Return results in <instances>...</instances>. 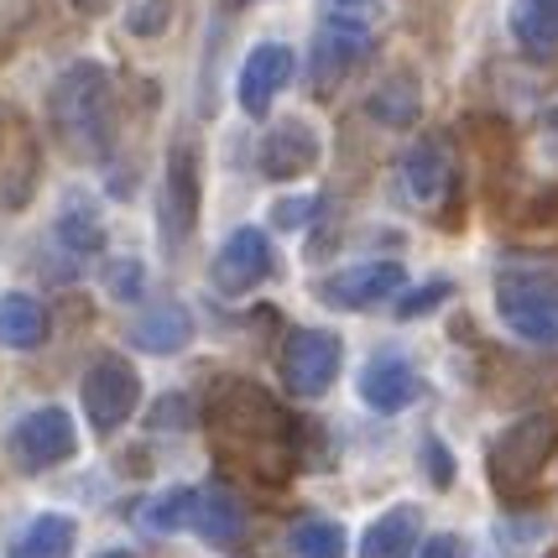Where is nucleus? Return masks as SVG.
I'll list each match as a JSON object with an SVG mask.
<instances>
[{"label": "nucleus", "mask_w": 558, "mask_h": 558, "mask_svg": "<svg viewBox=\"0 0 558 558\" xmlns=\"http://www.w3.org/2000/svg\"><path fill=\"white\" fill-rule=\"evenodd\" d=\"M209 444L230 470H241L262 486H288L298 470V423L267 387L245 376H219L209 387Z\"/></svg>", "instance_id": "obj_1"}, {"label": "nucleus", "mask_w": 558, "mask_h": 558, "mask_svg": "<svg viewBox=\"0 0 558 558\" xmlns=\"http://www.w3.org/2000/svg\"><path fill=\"white\" fill-rule=\"evenodd\" d=\"M116 121H121V99H116V78L105 63L78 58L52 78L48 89V125L52 142L78 162H95L116 146Z\"/></svg>", "instance_id": "obj_2"}, {"label": "nucleus", "mask_w": 558, "mask_h": 558, "mask_svg": "<svg viewBox=\"0 0 558 558\" xmlns=\"http://www.w3.org/2000/svg\"><path fill=\"white\" fill-rule=\"evenodd\" d=\"M558 449V417L554 413H527L507 423L501 434L490 438L486 449V475L501 501H527L543 481V470Z\"/></svg>", "instance_id": "obj_3"}, {"label": "nucleus", "mask_w": 558, "mask_h": 558, "mask_svg": "<svg viewBox=\"0 0 558 558\" xmlns=\"http://www.w3.org/2000/svg\"><path fill=\"white\" fill-rule=\"evenodd\" d=\"M496 314L533 350H558V282L537 267H511L496 277Z\"/></svg>", "instance_id": "obj_4"}, {"label": "nucleus", "mask_w": 558, "mask_h": 558, "mask_svg": "<svg viewBox=\"0 0 558 558\" xmlns=\"http://www.w3.org/2000/svg\"><path fill=\"white\" fill-rule=\"evenodd\" d=\"M78 402H84L89 428L99 438H110L142 408V371L125 361V355H99V361H89L84 381H78Z\"/></svg>", "instance_id": "obj_5"}, {"label": "nucleus", "mask_w": 558, "mask_h": 558, "mask_svg": "<svg viewBox=\"0 0 558 558\" xmlns=\"http://www.w3.org/2000/svg\"><path fill=\"white\" fill-rule=\"evenodd\" d=\"M198 215H204V162H198L194 142H172L168 162H162V245L194 241Z\"/></svg>", "instance_id": "obj_6"}, {"label": "nucleus", "mask_w": 558, "mask_h": 558, "mask_svg": "<svg viewBox=\"0 0 558 558\" xmlns=\"http://www.w3.org/2000/svg\"><path fill=\"white\" fill-rule=\"evenodd\" d=\"M340 361H344V344L335 340L329 329H292L288 344H282V355H277V371H282V381H288L292 397L318 402L324 391L335 387Z\"/></svg>", "instance_id": "obj_7"}, {"label": "nucleus", "mask_w": 558, "mask_h": 558, "mask_svg": "<svg viewBox=\"0 0 558 558\" xmlns=\"http://www.w3.org/2000/svg\"><path fill=\"white\" fill-rule=\"evenodd\" d=\"M78 454V428L63 408H32V413L11 428V460L26 475H43L52 464H63Z\"/></svg>", "instance_id": "obj_8"}, {"label": "nucleus", "mask_w": 558, "mask_h": 558, "mask_svg": "<svg viewBox=\"0 0 558 558\" xmlns=\"http://www.w3.org/2000/svg\"><path fill=\"white\" fill-rule=\"evenodd\" d=\"M371 52V32L355 16H329L314 32V48H308V78H314L318 95H335L350 73L365 63Z\"/></svg>", "instance_id": "obj_9"}, {"label": "nucleus", "mask_w": 558, "mask_h": 558, "mask_svg": "<svg viewBox=\"0 0 558 558\" xmlns=\"http://www.w3.org/2000/svg\"><path fill=\"white\" fill-rule=\"evenodd\" d=\"M402 288H408L402 262H361V267H344L335 277H324L314 292H318V303H329L340 314H371V308L391 303Z\"/></svg>", "instance_id": "obj_10"}, {"label": "nucleus", "mask_w": 558, "mask_h": 558, "mask_svg": "<svg viewBox=\"0 0 558 558\" xmlns=\"http://www.w3.org/2000/svg\"><path fill=\"white\" fill-rule=\"evenodd\" d=\"M271 267H277V256H271L267 230L241 225V230H230V235H225V245L215 251V267H209V277H215V288L225 292V298H245V292H256L262 282H267Z\"/></svg>", "instance_id": "obj_11"}, {"label": "nucleus", "mask_w": 558, "mask_h": 558, "mask_svg": "<svg viewBox=\"0 0 558 558\" xmlns=\"http://www.w3.org/2000/svg\"><path fill=\"white\" fill-rule=\"evenodd\" d=\"M324 162V136L308 121H277L256 146V168L271 183H292V178H308Z\"/></svg>", "instance_id": "obj_12"}, {"label": "nucleus", "mask_w": 558, "mask_h": 558, "mask_svg": "<svg viewBox=\"0 0 558 558\" xmlns=\"http://www.w3.org/2000/svg\"><path fill=\"white\" fill-rule=\"evenodd\" d=\"M292 69H298V58H292L288 43H256L245 52L241 73H235V99H241V110L251 121H262L271 110V99L288 89Z\"/></svg>", "instance_id": "obj_13"}, {"label": "nucleus", "mask_w": 558, "mask_h": 558, "mask_svg": "<svg viewBox=\"0 0 558 558\" xmlns=\"http://www.w3.org/2000/svg\"><path fill=\"white\" fill-rule=\"evenodd\" d=\"M402 194L417 209H438L454 194V151L444 136H417L402 157Z\"/></svg>", "instance_id": "obj_14"}, {"label": "nucleus", "mask_w": 558, "mask_h": 558, "mask_svg": "<svg viewBox=\"0 0 558 558\" xmlns=\"http://www.w3.org/2000/svg\"><path fill=\"white\" fill-rule=\"evenodd\" d=\"M355 387H361V402L371 413H402V408H413L417 397H423V376L413 371L408 355L387 350V355H371L365 361Z\"/></svg>", "instance_id": "obj_15"}, {"label": "nucleus", "mask_w": 558, "mask_h": 558, "mask_svg": "<svg viewBox=\"0 0 558 558\" xmlns=\"http://www.w3.org/2000/svg\"><path fill=\"white\" fill-rule=\"evenodd\" d=\"M423 543V507L397 501L391 511H381L361 537V558H413V548Z\"/></svg>", "instance_id": "obj_16"}, {"label": "nucleus", "mask_w": 558, "mask_h": 558, "mask_svg": "<svg viewBox=\"0 0 558 558\" xmlns=\"http://www.w3.org/2000/svg\"><path fill=\"white\" fill-rule=\"evenodd\" d=\"M131 340H136V350H146V355H178V350H189V340H194V314H189L178 298H162V303H151V308L136 318Z\"/></svg>", "instance_id": "obj_17"}, {"label": "nucleus", "mask_w": 558, "mask_h": 558, "mask_svg": "<svg viewBox=\"0 0 558 558\" xmlns=\"http://www.w3.org/2000/svg\"><path fill=\"white\" fill-rule=\"evenodd\" d=\"M189 533H198L204 543H215V548H235L245 537V507L225 486H198Z\"/></svg>", "instance_id": "obj_18"}, {"label": "nucleus", "mask_w": 558, "mask_h": 558, "mask_svg": "<svg viewBox=\"0 0 558 558\" xmlns=\"http://www.w3.org/2000/svg\"><path fill=\"white\" fill-rule=\"evenodd\" d=\"M73 543H78V522H73V517H63V511H37L22 533H16L11 558H73Z\"/></svg>", "instance_id": "obj_19"}, {"label": "nucleus", "mask_w": 558, "mask_h": 558, "mask_svg": "<svg viewBox=\"0 0 558 558\" xmlns=\"http://www.w3.org/2000/svg\"><path fill=\"white\" fill-rule=\"evenodd\" d=\"M48 340V308L32 292L0 298V350H37Z\"/></svg>", "instance_id": "obj_20"}, {"label": "nucleus", "mask_w": 558, "mask_h": 558, "mask_svg": "<svg viewBox=\"0 0 558 558\" xmlns=\"http://www.w3.org/2000/svg\"><path fill=\"white\" fill-rule=\"evenodd\" d=\"M52 230H58V241L69 245L73 256H99L105 251V215L84 194H69V204H63V215H58Z\"/></svg>", "instance_id": "obj_21"}, {"label": "nucleus", "mask_w": 558, "mask_h": 558, "mask_svg": "<svg viewBox=\"0 0 558 558\" xmlns=\"http://www.w3.org/2000/svg\"><path fill=\"white\" fill-rule=\"evenodd\" d=\"M511 37L527 52L548 58L558 48V0H517L511 5Z\"/></svg>", "instance_id": "obj_22"}, {"label": "nucleus", "mask_w": 558, "mask_h": 558, "mask_svg": "<svg viewBox=\"0 0 558 558\" xmlns=\"http://www.w3.org/2000/svg\"><path fill=\"white\" fill-rule=\"evenodd\" d=\"M194 496H198V486H172V490H162V496H151L142 507L146 533H157V537L189 533V522H194Z\"/></svg>", "instance_id": "obj_23"}, {"label": "nucleus", "mask_w": 558, "mask_h": 558, "mask_svg": "<svg viewBox=\"0 0 558 558\" xmlns=\"http://www.w3.org/2000/svg\"><path fill=\"white\" fill-rule=\"evenodd\" d=\"M371 116L381 125H413L417 110H423V95L413 89V78L402 73V78H391V84H381L376 95H371V105H365Z\"/></svg>", "instance_id": "obj_24"}, {"label": "nucleus", "mask_w": 558, "mask_h": 558, "mask_svg": "<svg viewBox=\"0 0 558 558\" xmlns=\"http://www.w3.org/2000/svg\"><path fill=\"white\" fill-rule=\"evenodd\" d=\"M292 554L298 558H344V527L340 522H324V517H308L292 527Z\"/></svg>", "instance_id": "obj_25"}, {"label": "nucleus", "mask_w": 558, "mask_h": 558, "mask_svg": "<svg viewBox=\"0 0 558 558\" xmlns=\"http://www.w3.org/2000/svg\"><path fill=\"white\" fill-rule=\"evenodd\" d=\"M449 292H454V282H444V277H438V282H423V288H413L408 298H402V303H397V318H423V314H434V308L444 303V298H449Z\"/></svg>", "instance_id": "obj_26"}, {"label": "nucleus", "mask_w": 558, "mask_h": 558, "mask_svg": "<svg viewBox=\"0 0 558 558\" xmlns=\"http://www.w3.org/2000/svg\"><path fill=\"white\" fill-rule=\"evenodd\" d=\"M142 282H146V271L136 256H121V262L110 267V292H116L121 303H136V298H142Z\"/></svg>", "instance_id": "obj_27"}, {"label": "nucleus", "mask_w": 558, "mask_h": 558, "mask_svg": "<svg viewBox=\"0 0 558 558\" xmlns=\"http://www.w3.org/2000/svg\"><path fill=\"white\" fill-rule=\"evenodd\" d=\"M318 209V198L314 194H303V198H282V204H271V219H277V230H298V225H308Z\"/></svg>", "instance_id": "obj_28"}, {"label": "nucleus", "mask_w": 558, "mask_h": 558, "mask_svg": "<svg viewBox=\"0 0 558 558\" xmlns=\"http://www.w3.org/2000/svg\"><path fill=\"white\" fill-rule=\"evenodd\" d=\"M32 22V0H0V52L16 43V32Z\"/></svg>", "instance_id": "obj_29"}, {"label": "nucleus", "mask_w": 558, "mask_h": 558, "mask_svg": "<svg viewBox=\"0 0 558 558\" xmlns=\"http://www.w3.org/2000/svg\"><path fill=\"white\" fill-rule=\"evenodd\" d=\"M151 423H157V428H189V423H194V402H189V397H162V402L151 408Z\"/></svg>", "instance_id": "obj_30"}, {"label": "nucleus", "mask_w": 558, "mask_h": 558, "mask_svg": "<svg viewBox=\"0 0 558 558\" xmlns=\"http://www.w3.org/2000/svg\"><path fill=\"white\" fill-rule=\"evenodd\" d=\"M423 460H428V475H434V486H454V460H449V449L438 444V438H423Z\"/></svg>", "instance_id": "obj_31"}, {"label": "nucleus", "mask_w": 558, "mask_h": 558, "mask_svg": "<svg viewBox=\"0 0 558 558\" xmlns=\"http://www.w3.org/2000/svg\"><path fill=\"white\" fill-rule=\"evenodd\" d=\"M413 554L417 558H464V543L454 533H434V537H423Z\"/></svg>", "instance_id": "obj_32"}, {"label": "nucleus", "mask_w": 558, "mask_h": 558, "mask_svg": "<svg viewBox=\"0 0 558 558\" xmlns=\"http://www.w3.org/2000/svg\"><path fill=\"white\" fill-rule=\"evenodd\" d=\"M543 146L558 157V110H548V116H543Z\"/></svg>", "instance_id": "obj_33"}, {"label": "nucleus", "mask_w": 558, "mask_h": 558, "mask_svg": "<svg viewBox=\"0 0 558 558\" xmlns=\"http://www.w3.org/2000/svg\"><path fill=\"white\" fill-rule=\"evenodd\" d=\"M110 5H116V0H73V11H78V16H105Z\"/></svg>", "instance_id": "obj_34"}, {"label": "nucleus", "mask_w": 558, "mask_h": 558, "mask_svg": "<svg viewBox=\"0 0 558 558\" xmlns=\"http://www.w3.org/2000/svg\"><path fill=\"white\" fill-rule=\"evenodd\" d=\"M95 558H136L131 548H105V554H95Z\"/></svg>", "instance_id": "obj_35"}, {"label": "nucleus", "mask_w": 558, "mask_h": 558, "mask_svg": "<svg viewBox=\"0 0 558 558\" xmlns=\"http://www.w3.org/2000/svg\"><path fill=\"white\" fill-rule=\"evenodd\" d=\"M230 5H245V0H230Z\"/></svg>", "instance_id": "obj_36"}, {"label": "nucleus", "mask_w": 558, "mask_h": 558, "mask_svg": "<svg viewBox=\"0 0 558 558\" xmlns=\"http://www.w3.org/2000/svg\"><path fill=\"white\" fill-rule=\"evenodd\" d=\"M548 558H558V548H554V554H548Z\"/></svg>", "instance_id": "obj_37"}]
</instances>
